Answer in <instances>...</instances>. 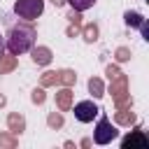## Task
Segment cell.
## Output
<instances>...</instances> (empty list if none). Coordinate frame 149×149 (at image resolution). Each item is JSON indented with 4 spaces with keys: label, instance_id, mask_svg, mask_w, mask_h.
Instances as JSON below:
<instances>
[{
    "label": "cell",
    "instance_id": "6da1fadb",
    "mask_svg": "<svg viewBox=\"0 0 149 149\" xmlns=\"http://www.w3.org/2000/svg\"><path fill=\"white\" fill-rule=\"evenodd\" d=\"M35 44V28L33 26H12L7 37H5V49L12 54V56H21L26 51H30Z\"/></svg>",
    "mask_w": 149,
    "mask_h": 149
},
{
    "label": "cell",
    "instance_id": "7a4b0ae2",
    "mask_svg": "<svg viewBox=\"0 0 149 149\" xmlns=\"http://www.w3.org/2000/svg\"><path fill=\"white\" fill-rule=\"evenodd\" d=\"M44 12V0H16L14 2V14L23 21H35Z\"/></svg>",
    "mask_w": 149,
    "mask_h": 149
},
{
    "label": "cell",
    "instance_id": "3957f363",
    "mask_svg": "<svg viewBox=\"0 0 149 149\" xmlns=\"http://www.w3.org/2000/svg\"><path fill=\"white\" fill-rule=\"evenodd\" d=\"M116 137H119V130L112 126V121L107 116H100V121L95 123V130H93V142L95 144H109Z\"/></svg>",
    "mask_w": 149,
    "mask_h": 149
},
{
    "label": "cell",
    "instance_id": "277c9868",
    "mask_svg": "<svg viewBox=\"0 0 149 149\" xmlns=\"http://www.w3.org/2000/svg\"><path fill=\"white\" fill-rule=\"evenodd\" d=\"M98 114H100V109H98V105L93 100H81V102L74 105V119L79 123H91Z\"/></svg>",
    "mask_w": 149,
    "mask_h": 149
},
{
    "label": "cell",
    "instance_id": "5b68a950",
    "mask_svg": "<svg viewBox=\"0 0 149 149\" xmlns=\"http://www.w3.org/2000/svg\"><path fill=\"white\" fill-rule=\"evenodd\" d=\"M68 5L74 9V12H86L95 5V0H68Z\"/></svg>",
    "mask_w": 149,
    "mask_h": 149
},
{
    "label": "cell",
    "instance_id": "8992f818",
    "mask_svg": "<svg viewBox=\"0 0 149 149\" xmlns=\"http://www.w3.org/2000/svg\"><path fill=\"white\" fill-rule=\"evenodd\" d=\"M133 144H140V147L144 149V147H147V140H144L142 135H140V137H126V140H123V149H128V147H133Z\"/></svg>",
    "mask_w": 149,
    "mask_h": 149
},
{
    "label": "cell",
    "instance_id": "52a82bcc",
    "mask_svg": "<svg viewBox=\"0 0 149 149\" xmlns=\"http://www.w3.org/2000/svg\"><path fill=\"white\" fill-rule=\"evenodd\" d=\"M126 23H128V26H130V23H140V26H142L144 21H142V16H140V14H135V12L130 14V12H128V14H126Z\"/></svg>",
    "mask_w": 149,
    "mask_h": 149
},
{
    "label": "cell",
    "instance_id": "ba28073f",
    "mask_svg": "<svg viewBox=\"0 0 149 149\" xmlns=\"http://www.w3.org/2000/svg\"><path fill=\"white\" fill-rule=\"evenodd\" d=\"M2 51H5V37L0 35V56H2Z\"/></svg>",
    "mask_w": 149,
    "mask_h": 149
}]
</instances>
